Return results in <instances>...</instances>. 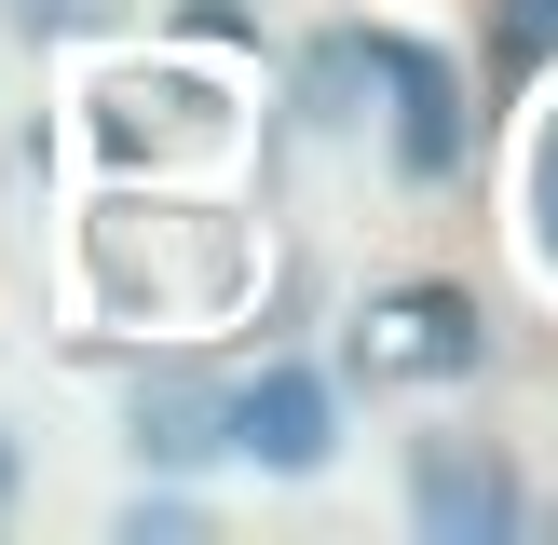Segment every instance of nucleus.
Instances as JSON below:
<instances>
[{"mask_svg":"<svg viewBox=\"0 0 558 545\" xmlns=\"http://www.w3.org/2000/svg\"><path fill=\"white\" fill-rule=\"evenodd\" d=\"M354 82L381 96V150H396L409 191H450L477 164V109H463V69L409 27H354Z\"/></svg>","mask_w":558,"mask_h":545,"instance_id":"f257e3e1","label":"nucleus"},{"mask_svg":"<svg viewBox=\"0 0 558 545\" xmlns=\"http://www.w3.org/2000/svg\"><path fill=\"white\" fill-rule=\"evenodd\" d=\"M477 354H490V327H477L463 287H381V300H354V327H341L354 382H463Z\"/></svg>","mask_w":558,"mask_h":545,"instance_id":"f03ea898","label":"nucleus"},{"mask_svg":"<svg viewBox=\"0 0 558 545\" xmlns=\"http://www.w3.org/2000/svg\"><path fill=\"white\" fill-rule=\"evenodd\" d=\"M218 450H245L259 477H327V450H341V396H327V368L272 354L259 382H232V396H218Z\"/></svg>","mask_w":558,"mask_h":545,"instance_id":"7ed1b4c3","label":"nucleus"},{"mask_svg":"<svg viewBox=\"0 0 558 545\" xmlns=\"http://www.w3.org/2000/svg\"><path fill=\"white\" fill-rule=\"evenodd\" d=\"M409 518H423V545H505L532 491L490 436H409Z\"/></svg>","mask_w":558,"mask_h":545,"instance_id":"20e7f679","label":"nucleus"},{"mask_svg":"<svg viewBox=\"0 0 558 545\" xmlns=\"http://www.w3.org/2000/svg\"><path fill=\"white\" fill-rule=\"evenodd\" d=\"M218 396H232V382L191 368V354L136 368V382H123V436H136V463H205V450H218Z\"/></svg>","mask_w":558,"mask_h":545,"instance_id":"39448f33","label":"nucleus"},{"mask_svg":"<svg viewBox=\"0 0 558 545\" xmlns=\"http://www.w3.org/2000/svg\"><path fill=\"white\" fill-rule=\"evenodd\" d=\"M109 150H136V136H218V82H109Z\"/></svg>","mask_w":558,"mask_h":545,"instance_id":"423d86ee","label":"nucleus"},{"mask_svg":"<svg viewBox=\"0 0 558 545\" xmlns=\"http://www.w3.org/2000/svg\"><path fill=\"white\" fill-rule=\"evenodd\" d=\"M490 55L505 69H545L558 55V0H490Z\"/></svg>","mask_w":558,"mask_h":545,"instance_id":"0eeeda50","label":"nucleus"},{"mask_svg":"<svg viewBox=\"0 0 558 545\" xmlns=\"http://www.w3.org/2000/svg\"><path fill=\"white\" fill-rule=\"evenodd\" d=\"M0 14H14L27 41H82V27H109L123 0H0Z\"/></svg>","mask_w":558,"mask_h":545,"instance_id":"6e6552de","label":"nucleus"},{"mask_svg":"<svg viewBox=\"0 0 558 545\" xmlns=\"http://www.w3.org/2000/svg\"><path fill=\"white\" fill-rule=\"evenodd\" d=\"M178 532H205L178 491H136V505H123V545H178Z\"/></svg>","mask_w":558,"mask_h":545,"instance_id":"1a4fd4ad","label":"nucleus"},{"mask_svg":"<svg viewBox=\"0 0 558 545\" xmlns=\"http://www.w3.org/2000/svg\"><path fill=\"white\" fill-rule=\"evenodd\" d=\"M532 259L558 272V136H545V150H532Z\"/></svg>","mask_w":558,"mask_h":545,"instance_id":"9d476101","label":"nucleus"},{"mask_svg":"<svg viewBox=\"0 0 558 545\" xmlns=\"http://www.w3.org/2000/svg\"><path fill=\"white\" fill-rule=\"evenodd\" d=\"M178 27L191 41H245V0H178Z\"/></svg>","mask_w":558,"mask_h":545,"instance_id":"9b49d317","label":"nucleus"},{"mask_svg":"<svg viewBox=\"0 0 558 545\" xmlns=\"http://www.w3.org/2000/svg\"><path fill=\"white\" fill-rule=\"evenodd\" d=\"M0 505H14V436H0Z\"/></svg>","mask_w":558,"mask_h":545,"instance_id":"f8f14e48","label":"nucleus"},{"mask_svg":"<svg viewBox=\"0 0 558 545\" xmlns=\"http://www.w3.org/2000/svg\"><path fill=\"white\" fill-rule=\"evenodd\" d=\"M545 136H558V123H545Z\"/></svg>","mask_w":558,"mask_h":545,"instance_id":"ddd939ff","label":"nucleus"}]
</instances>
